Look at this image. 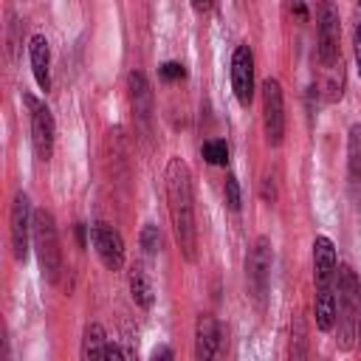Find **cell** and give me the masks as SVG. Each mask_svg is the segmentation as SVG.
<instances>
[{"label": "cell", "mask_w": 361, "mask_h": 361, "mask_svg": "<svg viewBox=\"0 0 361 361\" xmlns=\"http://www.w3.org/2000/svg\"><path fill=\"white\" fill-rule=\"evenodd\" d=\"M166 180V206L175 231V243L186 262L197 257V226H195V197H192V175L183 158L172 155L164 172Z\"/></svg>", "instance_id": "6da1fadb"}, {"label": "cell", "mask_w": 361, "mask_h": 361, "mask_svg": "<svg viewBox=\"0 0 361 361\" xmlns=\"http://www.w3.org/2000/svg\"><path fill=\"white\" fill-rule=\"evenodd\" d=\"M338 285H336V324H338V347L350 350L355 341V330H358V313H361V279L355 276V271L350 265H341L338 271Z\"/></svg>", "instance_id": "7a4b0ae2"}, {"label": "cell", "mask_w": 361, "mask_h": 361, "mask_svg": "<svg viewBox=\"0 0 361 361\" xmlns=\"http://www.w3.org/2000/svg\"><path fill=\"white\" fill-rule=\"evenodd\" d=\"M31 245L37 248V259L42 274L56 282L59 271H62V248H59V234H56V223L54 214L48 209H34V226H31Z\"/></svg>", "instance_id": "3957f363"}, {"label": "cell", "mask_w": 361, "mask_h": 361, "mask_svg": "<svg viewBox=\"0 0 361 361\" xmlns=\"http://www.w3.org/2000/svg\"><path fill=\"white\" fill-rule=\"evenodd\" d=\"M271 265H274L271 240L257 237L254 248L245 259V279H248V290H251V299L257 302V307H265V299L271 290Z\"/></svg>", "instance_id": "277c9868"}, {"label": "cell", "mask_w": 361, "mask_h": 361, "mask_svg": "<svg viewBox=\"0 0 361 361\" xmlns=\"http://www.w3.org/2000/svg\"><path fill=\"white\" fill-rule=\"evenodd\" d=\"M31 226H34V212L31 200L25 192H17L11 200L8 212V237H11V254L17 262L28 259V245H31Z\"/></svg>", "instance_id": "5b68a950"}, {"label": "cell", "mask_w": 361, "mask_h": 361, "mask_svg": "<svg viewBox=\"0 0 361 361\" xmlns=\"http://www.w3.org/2000/svg\"><path fill=\"white\" fill-rule=\"evenodd\" d=\"M262 130L265 141L271 147H279L285 138V102H282V85L276 79L262 82Z\"/></svg>", "instance_id": "8992f818"}, {"label": "cell", "mask_w": 361, "mask_h": 361, "mask_svg": "<svg viewBox=\"0 0 361 361\" xmlns=\"http://www.w3.org/2000/svg\"><path fill=\"white\" fill-rule=\"evenodd\" d=\"M316 28H319V62L322 68L327 65H336L341 56H338V39H341V28H338V14L333 8L330 0H319V8H316Z\"/></svg>", "instance_id": "52a82bcc"}, {"label": "cell", "mask_w": 361, "mask_h": 361, "mask_svg": "<svg viewBox=\"0 0 361 361\" xmlns=\"http://www.w3.org/2000/svg\"><path fill=\"white\" fill-rule=\"evenodd\" d=\"M23 99L31 107V147H34V155L39 161H51V155H54V133H56L54 130V116L34 96L25 93Z\"/></svg>", "instance_id": "ba28073f"}, {"label": "cell", "mask_w": 361, "mask_h": 361, "mask_svg": "<svg viewBox=\"0 0 361 361\" xmlns=\"http://www.w3.org/2000/svg\"><path fill=\"white\" fill-rule=\"evenodd\" d=\"M231 90L240 107L254 102V54L248 45H237L231 54Z\"/></svg>", "instance_id": "9c48e42d"}, {"label": "cell", "mask_w": 361, "mask_h": 361, "mask_svg": "<svg viewBox=\"0 0 361 361\" xmlns=\"http://www.w3.org/2000/svg\"><path fill=\"white\" fill-rule=\"evenodd\" d=\"M90 240H93V248H96L102 265L107 271H121V265H124V240H121V234L110 223H93L90 226Z\"/></svg>", "instance_id": "30bf717a"}, {"label": "cell", "mask_w": 361, "mask_h": 361, "mask_svg": "<svg viewBox=\"0 0 361 361\" xmlns=\"http://www.w3.org/2000/svg\"><path fill=\"white\" fill-rule=\"evenodd\" d=\"M82 358H127V350L113 344L102 324H87L82 336Z\"/></svg>", "instance_id": "8fae6325"}, {"label": "cell", "mask_w": 361, "mask_h": 361, "mask_svg": "<svg viewBox=\"0 0 361 361\" xmlns=\"http://www.w3.org/2000/svg\"><path fill=\"white\" fill-rule=\"evenodd\" d=\"M333 276H336V245L330 237L319 234L313 240V279H316V288L319 285H333Z\"/></svg>", "instance_id": "7c38bea8"}, {"label": "cell", "mask_w": 361, "mask_h": 361, "mask_svg": "<svg viewBox=\"0 0 361 361\" xmlns=\"http://www.w3.org/2000/svg\"><path fill=\"white\" fill-rule=\"evenodd\" d=\"M217 350H220V324L214 316L203 313L197 316V324H195V358L209 361Z\"/></svg>", "instance_id": "4fadbf2b"}, {"label": "cell", "mask_w": 361, "mask_h": 361, "mask_svg": "<svg viewBox=\"0 0 361 361\" xmlns=\"http://www.w3.org/2000/svg\"><path fill=\"white\" fill-rule=\"evenodd\" d=\"M28 59H31V73L39 85V90H51V48L42 34H34L28 42Z\"/></svg>", "instance_id": "5bb4252c"}, {"label": "cell", "mask_w": 361, "mask_h": 361, "mask_svg": "<svg viewBox=\"0 0 361 361\" xmlns=\"http://www.w3.org/2000/svg\"><path fill=\"white\" fill-rule=\"evenodd\" d=\"M130 85V104H133V113L141 124H149V116H152V90L147 85V76L144 73H130L127 79Z\"/></svg>", "instance_id": "9a60e30c"}, {"label": "cell", "mask_w": 361, "mask_h": 361, "mask_svg": "<svg viewBox=\"0 0 361 361\" xmlns=\"http://www.w3.org/2000/svg\"><path fill=\"white\" fill-rule=\"evenodd\" d=\"M336 313H338V305H336V290H333V285H319V288H316V299H313L316 327H319L322 333L333 330V327H336Z\"/></svg>", "instance_id": "2e32d148"}, {"label": "cell", "mask_w": 361, "mask_h": 361, "mask_svg": "<svg viewBox=\"0 0 361 361\" xmlns=\"http://www.w3.org/2000/svg\"><path fill=\"white\" fill-rule=\"evenodd\" d=\"M347 172H350V186L358 195L361 192V124H353L347 133Z\"/></svg>", "instance_id": "e0dca14e"}, {"label": "cell", "mask_w": 361, "mask_h": 361, "mask_svg": "<svg viewBox=\"0 0 361 361\" xmlns=\"http://www.w3.org/2000/svg\"><path fill=\"white\" fill-rule=\"evenodd\" d=\"M130 293H133V302H135L138 307H144V310H149V307H152V302H155L152 285H149L147 274H144L138 265L130 271Z\"/></svg>", "instance_id": "ac0fdd59"}, {"label": "cell", "mask_w": 361, "mask_h": 361, "mask_svg": "<svg viewBox=\"0 0 361 361\" xmlns=\"http://www.w3.org/2000/svg\"><path fill=\"white\" fill-rule=\"evenodd\" d=\"M344 96V65L341 59L336 65L324 68V99L327 102H338Z\"/></svg>", "instance_id": "d6986e66"}, {"label": "cell", "mask_w": 361, "mask_h": 361, "mask_svg": "<svg viewBox=\"0 0 361 361\" xmlns=\"http://www.w3.org/2000/svg\"><path fill=\"white\" fill-rule=\"evenodd\" d=\"M200 155H203L206 164H212V166H223V164L228 161V147H226V141L214 138V141H206V144L200 147Z\"/></svg>", "instance_id": "ffe728a7"}, {"label": "cell", "mask_w": 361, "mask_h": 361, "mask_svg": "<svg viewBox=\"0 0 361 361\" xmlns=\"http://www.w3.org/2000/svg\"><path fill=\"white\" fill-rule=\"evenodd\" d=\"M305 344H307V338H305V322L296 316L293 324H290V355L293 358H302L305 355Z\"/></svg>", "instance_id": "44dd1931"}, {"label": "cell", "mask_w": 361, "mask_h": 361, "mask_svg": "<svg viewBox=\"0 0 361 361\" xmlns=\"http://www.w3.org/2000/svg\"><path fill=\"white\" fill-rule=\"evenodd\" d=\"M353 54L361 76V0H355V8H353Z\"/></svg>", "instance_id": "7402d4cb"}, {"label": "cell", "mask_w": 361, "mask_h": 361, "mask_svg": "<svg viewBox=\"0 0 361 361\" xmlns=\"http://www.w3.org/2000/svg\"><path fill=\"white\" fill-rule=\"evenodd\" d=\"M141 248L147 251V254H158V248H161V231H158V226H152V223H147L144 228H141Z\"/></svg>", "instance_id": "603a6c76"}, {"label": "cell", "mask_w": 361, "mask_h": 361, "mask_svg": "<svg viewBox=\"0 0 361 361\" xmlns=\"http://www.w3.org/2000/svg\"><path fill=\"white\" fill-rule=\"evenodd\" d=\"M223 195H226V206H228L231 212H240V206H243V195H240V183H237V178H234V175H228V178H226Z\"/></svg>", "instance_id": "cb8c5ba5"}, {"label": "cell", "mask_w": 361, "mask_h": 361, "mask_svg": "<svg viewBox=\"0 0 361 361\" xmlns=\"http://www.w3.org/2000/svg\"><path fill=\"white\" fill-rule=\"evenodd\" d=\"M158 76H161L164 82H180V79H186V68H183L180 62H164V65L158 68Z\"/></svg>", "instance_id": "d4e9b609"}, {"label": "cell", "mask_w": 361, "mask_h": 361, "mask_svg": "<svg viewBox=\"0 0 361 361\" xmlns=\"http://www.w3.org/2000/svg\"><path fill=\"white\" fill-rule=\"evenodd\" d=\"M290 14L299 23H307V6H305V0H290Z\"/></svg>", "instance_id": "484cf974"}, {"label": "cell", "mask_w": 361, "mask_h": 361, "mask_svg": "<svg viewBox=\"0 0 361 361\" xmlns=\"http://www.w3.org/2000/svg\"><path fill=\"white\" fill-rule=\"evenodd\" d=\"M212 6H214V0H192V8H195L197 14H206Z\"/></svg>", "instance_id": "4316f807"}, {"label": "cell", "mask_w": 361, "mask_h": 361, "mask_svg": "<svg viewBox=\"0 0 361 361\" xmlns=\"http://www.w3.org/2000/svg\"><path fill=\"white\" fill-rule=\"evenodd\" d=\"M149 358H155V361H158V358H172V350H169V347H155Z\"/></svg>", "instance_id": "83f0119b"}, {"label": "cell", "mask_w": 361, "mask_h": 361, "mask_svg": "<svg viewBox=\"0 0 361 361\" xmlns=\"http://www.w3.org/2000/svg\"><path fill=\"white\" fill-rule=\"evenodd\" d=\"M85 231H87V226L85 223H76V240H79L82 248H85Z\"/></svg>", "instance_id": "f1b7e54d"}, {"label": "cell", "mask_w": 361, "mask_h": 361, "mask_svg": "<svg viewBox=\"0 0 361 361\" xmlns=\"http://www.w3.org/2000/svg\"><path fill=\"white\" fill-rule=\"evenodd\" d=\"M355 338H358V344H361V313H358V330H355Z\"/></svg>", "instance_id": "f546056e"}]
</instances>
